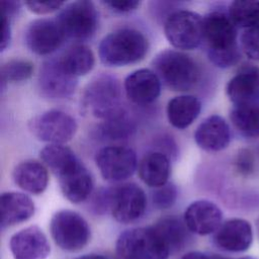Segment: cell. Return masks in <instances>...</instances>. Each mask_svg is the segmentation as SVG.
Listing matches in <instances>:
<instances>
[{
	"instance_id": "1",
	"label": "cell",
	"mask_w": 259,
	"mask_h": 259,
	"mask_svg": "<svg viewBox=\"0 0 259 259\" xmlns=\"http://www.w3.org/2000/svg\"><path fill=\"white\" fill-rule=\"evenodd\" d=\"M203 40L207 57L215 67L230 68L240 61L237 27L228 14L212 11L203 17Z\"/></svg>"
},
{
	"instance_id": "2",
	"label": "cell",
	"mask_w": 259,
	"mask_h": 259,
	"mask_svg": "<svg viewBox=\"0 0 259 259\" xmlns=\"http://www.w3.org/2000/svg\"><path fill=\"white\" fill-rule=\"evenodd\" d=\"M149 51L145 34L135 28H119L105 35L98 46L100 61L109 67H122L142 61Z\"/></svg>"
},
{
	"instance_id": "3",
	"label": "cell",
	"mask_w": 259,
	"mask_h": 259,
	"mask_svg": "<svg viewBox=\"0 0 259 259\" xmlns=\"http://www.w3.org/2000/svg\"><path fill=\"white\" fill-rule=\"evenodd\" d=\"M152 65L160 81L173 91H188L199 80L200 72L195 61L179 51H162Z\"/></svg>"
},
{
	"instance_id": "4",
	"label": "cell",
	"mask_w": 259,
	"mask_h": 259,
	"mask_svg": "<svg viewBox=\"0 0 259 259\" xmlns=\"http://www.w3.org/2000/svg\"><path fill=\"white\" fill-rule=\"evenodd\" d=\"M81 104L86 112L102 120L121 112L118 80L107 74L94 77L83 91Z\"/></svg>"
},
{
	"instance_id": "5",
	"label": "cell",
	"mask_w": 259,
	"mask_h": 259,
	"mask_svg": "<svg viewBox=\"0 0 259 259\" xmlns=\"http://www.w3.org/2000/svg\"><path fill=\"white\" fill-rule=\"evenodd\" d=\"M118 259H168L170 250L153 226L122 232L115 243Z\"/></svg>"
},
{
	"instance_id": "6",
	"label": "cell",
	"mask_w": 259,
	"mask_h": 259,
	"mask_svg": "<svg viewBox=\"0 0 259 259\" xmlns=\"http://www.w3.org/2000/svg\"><path fill=\"white\" fill-rule=\"evenodd\" d=\"M50 233L55 244L68 252L82 250L91 235L87 221L71 209H61L54 213L50 222Z\"/></svg>"
},
{
	"instance_id": "7",
	"label": "cell",
	"mask_w": 259,
	"mask_h": 259,
	"mask_svg": "<svg viewBox=\"0 0 259 259\" xmlns=\"http://www.w3.org/2000/svg\"><path fill=\"white\" fill-rule=\"evenodd\" d=\"M164 33L174 48L194 50L203 40V17L190 10L174 11L165 20Z\"/></svg>"
},
{
	"instance_id": "8",
	"label": "cell",
	"mask_w": 259,
	"mask_h": 259,
	"mask_svg": "<svg viewBox=\"0 0 259 259\" xmlns=\"http://www.w3.org/2000/svg\"><path fill=\"white\" fill-rule=\"evenodd\" d=\"M56 20L66 37L84 40L95 33L98 26V12L91 1H74L62 8Z\"/></svg>"
},
{
	"instance_id": "9",
	"label": "cell",
	"mask_w": 259,
	"mask_h": 259,
	"mask_svg": "<svg viewBox=\"0 0 259 259\" xmlns=\"http://www.w3.org/2000/svg\"><path fill=\"white\" fill-rule=\"evenodd\" d=\"M28 128L39 141L63 145L75 136L77 122L70 114L51 109L33 116L28 121Z\"/></svg>"
},
{
	"instance_id": "10",
	"label": "cell",
	"mask_w": 259,
	"mask_h": 259,
	"mask_svg": "<svg viewBox=\"0 0 259 259\" xmlns=\"http://www.w3.org/2000/svg\"><path fill=\"white\" fill-rule=\"evenodd\" d=\"M95 163L101 176L110 182L130 178L138 166L136 153L131 148L122 146L101 148L95 155Z\"/></svg>"
},
{
	"instance_id": "11",
	"label": "cell",
	"mask_w": 259,
	"mask_h": 259,
	"mask_svg": "<svg viewBox=\"0 0 259 259\" xmlns=\"http://www.w3.org/2000/svg\"><path fill=\"white\" fill-rule=\"evenodd\" d=\"M146 207V193L136 183L110 188L109 210L118 223L130 224L138 221L145 213Z\"/></svg>"
},
{
	"instance_id": "12",
	"label": "cell",
	"mask_w": 259,
	"mask_h": 259,
	"mask_svg": "<svg viewBox=\"0 0 259 259\" xmlns=\"http://www.w3.org/2000/svg\"><path fill=\"white\" fill-rule=\"evenodd\" d=\"M37 84L40 93L51 99L69 97L76 89L77 77L69 74L58 58L44 62L39 68Z\"/></svg>"
},
{
	"instance_id": "13",
	"label": "cell",
	"mask_w": 259,
	"mask_h": 259,
	"mask_svg": "<svg viewBox=\"0 0 259 259\" xmlns=\"http://www.w3.org/2000/svg\"><path fill=\"white\" fill-rule=\"evenodd\" d=\"M65 38L66 35L58 21L48 18L32 20L24 34L27 49L39 56L55 52L62 46Z\"/></svg>"
},
{
	"instance_id": "14",
	"label": "cell",
	"mask_w": 259,
	"mask_h": 259,
	"mask_svg": "<svg viewBox=\"0 0 259 259\" xmlns=\"http://www.w3.org/2000/svg\"><path fill=\"white\" fill-rule=\"evenodd\" d=\"M9 249L13 259H46L51 253L46 234L36 226L13 234L9 240Z\"/></svg>"
},
{
	"instance_id": "15",
	"label": "cell",
	"mask_w": 259,
	"mask_h": 259,
	"mask_svg": "<svg viewBox=\"0 0 259 259\" xmlns=\"http://www.w3.org/2000/svg\"><path fill=\"white\" fill-rule=\"evenodd\" d=\"M183 220L190 233L206 236L215 233L221 227L223 212L214 202L199 199L187 206Z\"/></svg>"
},
{
	"instance_id": "16",
	"label": "cell",
	"mask_w": 259,
	"mask_h": 259,
	"mask_svg": "<svg viewBox=\"0 0 259 259\" xmlns=\"http://www.w3.org/2000/svg\"><path fill=\"white\" fill-rule=\"evenodd\" d=\"M213 242L224 251L234 253L247 251L253 242L252 226L243 219H230L214 233Z\"/></svg>"
},
{
	"instance_id": "17",
	"label": "cell",
	"mask_w": 259,
	"mask_h": 259,
	"mask_svg": "<svg viewBox=\"0 0 259 259\" xmlns=\"http://www.w3.org/2000/svg\"><path fill=\"white\" fill-rule=\"evenodd\" d=\"M124 90L132 102L146 105L159 97L161 81L153 70L139 69L127 75L124 80Z\"/></svg>"
},
{
	"instance_id": "18",
	"label": "cell",
	"mask_w": 259,
	"mask_h": 259,
	"mask_svg": "<svg viewBox=\"0 0 259 259\" xmlns=\"http://www.w3.org/2000/svg\"><path fill=\"white\" fill-rule=\"evenodd\" d=\"M226 92L234 105L259 101V68L242 67L228 82Z\"/></svg>"
},
{
	"instance_id": "19",
	"label": "cell",
	"mask_w": 259,
	"mask_h": 259,
	"mask_svg": "<svg viewBox=\"0 0 259 259\" xmlns=\"http://www.w3.org/2000/svg\"><path fill=\"white\" fill-rule=\"evenodd\" d=\"M194 140L196 145L204 151H222L230 144V126L222 116L210 115L197 126L194 133Z\"/></svg>"
},
{
	"instance_id": "20",
	"label": "cell",
	"mask_w": 259,
	"mask_h": 259,
	"mask_svg": "<svg viewBox=\"0 0 259 259\" xmlns=\"http://www.w3.org/2000/svg\"><path fill=\"white\" fill-rule=\"evenodd\" d=\"M1 229L26 222L34 213V203L29 196L16 191L3 192L0 197Z\"/></svg>"
},
{
	"instance_id": "21",
	"label": "cell",
	"mask_w": 259,
	"mask_h": 259,
	"mask_svg": "<svg viewBox=\"0 0 259 259\" xmlns=\"http://www.w3.org/2000/svg\"><path fill=\"white\" fill-rule=\"evenodd\" d=\"M12 178L19 188L31 194L42 193L49 183L47 168L34 160H25L17 164L13 170Z\"/></svg>"
},
{
	"instance_id": "22",
	"label": "cell",
	"mask_w": 259,
	"mask_h": 259,
	"mask_svg": "<svg viewBox=\"0 0 259 259\" xmlns=\"http://www.w3.org/2000/svg\"><path fill=\"white\" fill-rule=\"evenodd\" d=\"M170 168V161L166 154L160 151H152L142 158L138 172L141 180L145 184L153 188H158L168 183Z\"/></svg>"
},
{
	"instance_id": "23",
	"label": "cell",
	"mask_w": 259,
	"mask_h": 259,
	"mask_svg": "<svg viewBox=\"0 0 259 259\" xmlns=\"http://www.w3.org/2000/svg\"><path fill=\"white\" fill-rule=\"evenodd\" d=\"M60 188L64 196L73 203L85 201L93 190V179L83 163L68 174L59 178Z\"/></svg>"
},
{
	"instance_id": "24",
	"label": "cell",
	"mask_w": 259,
	"mask_h": 259,
	"mask_svg": "<svg viewBox=\"0 0 259 259\" xmlns=\"http://www.w3.org/2000/svg\"><path fill=\"white\" fill-rule=\"evenodd\" d=\"M200 100L193 95H178L169 100L167 104V117L176 128L188 127L199 115Z\"/></svg>"
},
{
	"instance_id": "25",
	"label": "cell",
	"mask_w": 259,
	"mask_h": 259,
	"mask_svg": "<svg viewBox=\"0 0 259 259\" xmlns=\"http://www.w3.org/2000/svg\"><path fill=\"white\" fill-rule=\"evenodd\" d=\"M153 228L170 252L179 251L188 243L190 231L186 227L184 220H181L176 215L161 218L155 225H153Z\"/></svg>"
},
{
	"instance_id": "26",
	"label": "cell",
	"mask_w": 259,
	"mask_h": 259,
	"mask_svg": "<svg viewBox=\"0 0 259 259\" xmlns=\"http://www.w3.org/2000/svg\"><path fill=\"white\" fill-rule=\"evenodd\" d=\"M62 67L75 77L88 74L94 67L95 58L92 50L82 44H76L68 48L59 58Z\"/></svg>"
},
{
	"instance_id": "27",
	"label": "cell",
	"mask_w": 259,
	"mask_h": 259,
	"mask_svg": "<svg viewBox=\"0 0 259 259\" xmlns=\"http://www.w3.org/2000/svg\"><path fill=\"white\" fill-rule=\"evenodd\" d=\"M39 157L58 178L81 162L75 153L64 145L49 144L40 150Z\"/></svg>"
},
{
	"instance_id": "28",
	"label": "cell",
	"mask_w": 259,
	"mask_h": 259,
	"mask_svg": "<svg viewBox=\"0 0 259 259\" xmlns=\"http://www.w3.org/2000/svg\"><path fill=\"white\" fill-rule=\"evenodd\" d=\"M230 118L242 136L246 138L259 137V101L234 105Z\"/></svg>"
},
{
	"instance_id": "29",
	"label": "cell",
	"mask_w": 259,
	"mask_h": 259,
	"mask_svg": "<svg viewBox=\"0 0 259 259\" xmlns=\"http://www.w3.org/2000/svg\"><path fill=\"white\" fill-rule=\"evenodd\" d=\"M236 27L250 28L259 25V1L237 0L230 4L229 13Z\"/></svg>"
},
{
	"instance_id": "30",
	"label": "cell",
	"mask_w": 259,
	"mask_h": 259,
	"mask_svg": "<svg viewBox=\"0 0 259 259\" xmlns=\"http://www.w3.org/2000/svg\"><path fill=\"white\" fill-rule=\"evenodd\" d=\"M135 131L134 123L122 110L116 115L102 120L100 124L101 136L109 140H122L130 137Z\"/></svg>"
},
{
	"instance_id": "31",
	"label": "cell",
	"mask_w": 259,
	"mask_h": 259,
	"mask_svg": "<svg viewBox=\"0 0 259 259\" xmlns=\"http://www.w3.org/2000/svg\"><path fill=\"white\" fill-rule=\"evenodd\" d=\"M33 73V64L26 60L14 59L1 67V85L26 81Z\"/></svg>"
},
{
	"instance_id": "32",
	"label": "cell",
	"mask_w": 259,
	"mask_h": 259,
	"mask_svg": "<svg viewBox=\"0 0 259 259\" xmlns=\"http://www.w3.org/2000/svg\"><path fill=\"white\" fill-rule=\"evenodd\" d=\"M177 188L173 183H167L161 187L154 188L152 192L153 205L158 209L170 208L177 199Z\"/></svg>"
},
{
	"instance_id": "33",
	"label": "cell",
	"mask_w": 259,
	"mask_h": 259,
	"mask_svg": "<svg viewBox=\"0 0 259 259\" xmlns=\"http://www.w3.org/2000/svg\"><path fill=\"white\" fill-rule=\"evenodd\" d=\"M240 42L243 53L249 59L259 61V25L245 29Z\"/></svg>"
},
{
	"instance_id": "34",
	"label": "cell",
	"mask_w": 259,
	"mask_h": 259,
	"mask_svg": "<svg viewBox=\"0 0 259 259\" xmlns=\"http://www.w3.org/2000/svg\"><path fill=\"white\" fill-rule=\"evenodd\" d=\"M235 169L242 176H249L254 172L255 168V158L251 150L241 149L234 161Z\"/></svg>"
},
{
	"instance_id": "35",
	"label": "cell",
	"mask_w": 259,
	"mask_h": 259,
	"mask_svg": "<svg viewBox=\"0 0 259 259\" xmlns=\"http://www.w3.org/2000/svg\"><path fill=\"white\" fill-rule=\"evenodd\" d=\"M23 4L27 9L35 14H48L60 9L63 5V1H24Z\"/></svg>"
},
{
	"instance_id": "36",
	"label": "cell",
	"mask_w": 259,
	"mask_h": 259,
	"mask_svg": "<svg viewBox=\"0 0 259 259\" xmlns=\"http://www.w3.org/2000/svg\"><path fill=\"white\" fill-rule=\"evenodd\" d=\"M103 5H105L109 10L115 12V13H127L136 10L141 2L140 1H105L102 2Z\"/></svg>"
},
{
	"instance_id": "37",
	"label": "cell",
	"mask_w": 259,
	"mask_h": 259,
	"mask_svg": "<svg viewBox=\"0 0 259 259\" xmlns=\"http://www.w3.org/2000/svg\"><path fill=\"white\" fill-rule=\"evenodd\" d=\"M20 4L21 3L18 1H6V0L2 1L1 2L2 17H5L11 21L12 18L15 17L19 12Z\"/></svg>"
},
{
	"instance_id": "38",
	"label": "cell",
	"mask_w": 259,
	"mask_h": 259,
	"mask_svg": "<svg viewBox=\"0 0 259 259\" xmlns=\"http://www.w3.org/2000/svg\"><path fill=\"white\" fill-rule=\"evenodd\" d=\"M1 23H2V36H1V42H0V51L4 52L9 47L11 41V26H10V20L5 17H2Z\"/></svg>"
},
{
	"instance_id": "39",
	"label": "cell",
	"mask_w": 259,
	"mask_h": 259,
	"mask_svg": "<svg viewBox=\"0 0 259 259\" xmlns=\"http://www.w3.org/2000/svg\"><path fill=\"white\" fill-rule=\"evenodd\" d=\"M180 259H211V256L199 251H191L183 255Z\"/></svg>"
},
{
	"instance_id": "40",
	"label": "cell",
	"mask_w": 259,
	"mask_h": 259,
	"mask_svg": "<svg viewBox=\"0 0 259 259\" xmlns=\"http://www.w3.org/2000/svg\"><path fill=\"white\" fill-rule=\"evenodd\" d=\"M75 259H108V258H106L102 255H99V254H86V255L77 257Z\"/></svg>"
},
{
	"instance_id": "41",
	"label": "cell",
	"mask_w": 259,
	"mask_h": 259,
	"mask_svg": "<svg viewBox=\"0 0 259 259\" xmlns=\"http://www.w3.org/2000/svg\"><path fill=\"white\" fill-rule=\"evenodd\" d=\"M210 256H211V259H230V258H226V257H223V256H220V255H215V254H212Z\"/></svg>"
},
{
	"instance_id": "42",
	"label": "cell",
	"mask_w": 259,
	"mask_h": 259,
	"mask_svg": "<svg viewBox=\"0 0 259 259\" xmlns=\"http://www.w3.org/2000/svg\"><path fill=\"white\" fill-rule=\"evenodd\" d=\"M239 259H256V258L251 257V256H245V257H241V258H239Z\"/></svg>"
},
{
	"instance_id": "43",
	"label": "cell",
	"mask_w": 259,
	"mask_h": 259,
	"mask_svg": "<svg viewBox=\"0 0 259 259\" xmlns=\"http://www.w3.org/2000/svg\"><path fill=\"white\" fill-rule=\"evenodd\" d=\"M256 227H257V232H258V235H259V218L257 220V223H256Z\"/></svg>"
}]
</instances>
